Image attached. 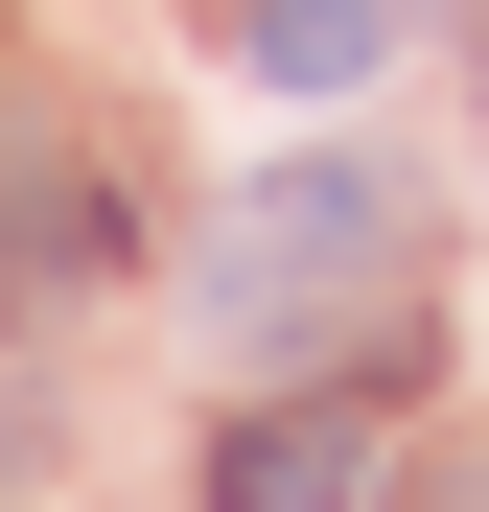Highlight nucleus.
<instances>
[{
  "instance_id": "f03ea898",
  "label": "nucleus",
  "mask_w": 489,
  "mask_h": 512,
  "mask_svg": "<svg viewBox=\"0 0 489 512\" xmlns=\"http://www.w3.org/2000/svg\"><path fill=\"white\" fill-rule=\"evenodd\" d=\"M396 443H373V419L350 396H280V419H233V466H210V512H350Z\"/></svg>"
},
{
  "instance_id": "7ed1b4c3",
  "label": "nucleus",
  "mask_w": 489,
  "mask_h": 512,
  "mask_svg": "<svg viewBox=\"0 0 489 512\" xmlns=\"http://www.w3.org/2000/svg\"><path fill=\"white\" fill-rule=\"evenodd\" d=\"M0 280H24V303H94L117 280V187H94V163H0Z\"/></svg>"
},
{
  "instance_id": "20e7f679",
  "label": "nucleus",
  "mask_w": 489,
  "mask_h": 512,
  "mask_svg": "<svg viewBox=\"0 0 489 512\" xmlns=\"http://www.w3.org/2000/svg\"><path fill=\"white\" fill-rule=\"evenodd\" d=\"M233 47H257V94H373L396 0H233Z\"/></svg>"
},
{
  "instance_id": "f257e3e1",
  "label": "nucleus",
  "mask_w": 489,
  "mask_h": 512,
  "mask_svg": "<svg viewBox=\"0 0 489 512\" xmlns=\"http://www.w3.org/2000/svg\"><path fill=\"white\" fill-rule=\"evenodd\" d=\"M350 280H396V187H373V163H280V187H233V210H210L187 326H210V350H257V326H326Z\"/></svg>"
}]
</instances>
